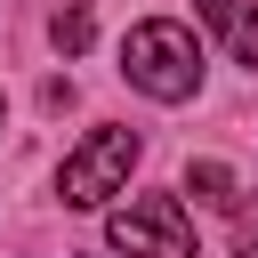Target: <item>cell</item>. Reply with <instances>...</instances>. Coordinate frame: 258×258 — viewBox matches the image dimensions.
I'll return each mask as SVG.
<instances>
[{
    "mask_svg": "<svg viewBox=\"0 0 258 258\" xmlns=\"http://www.w3.org/2000/svg\"><path fill=\"white\" fill-rule=\"evenodd\" d=\"M234 258H258V226H242V234H234Z\"/></svg>",
    "mask_w": 258,
    "mask_h": 258,
    "instance_id": "52a82bcc",
    "label": "cell"
},
{
    "mask_svg": "<svg viewBox=\"0 0 258 258\" xmlns=\"http://www.w3.org/2000/svg\"><path fill=\"white\" fill-rule=\"evenodd\" d=\"M105 242L129 250V258H194V218H185L177 194H137L129 210H113Z\"/></svg>",
    "mask_w": 258,
    "mask_h": 258,
    "instance_id": "3957f363",
    "label": "cell"
},
{
    "mask_svg": "<svg viewBox=\"0 0 258 258\" xmlns=\"http://www.w3.org/2000/svg\"><path fill=\"white\" fill-rule=\"evenodd\" d=\"M48 40H56L64 56H81V48L97 40V16H89V0H56V16H48Z\"/></svg>",
    "mask_w": 258,
    "mask_h": 258,
    "instance_id": "8992f818",
    "label": "cell"
},
{
    "mask_svg": "<svg viewBox=\"0 0 258 258\" xmlns=\"http://www.w3.org/2000/svg\"><path fill=\"white\" fill-rule=\"evenodd\" d=\"M121 73H129V89H145L153 105H185V97L202 89V40H194V24H177V16L129 24Z\"/></svg>",
    "mask_w": 258,
    "mask_h": 258,
    "instance_id": "6da1fadb",
    "label": "cell"
},
{
    "mask_svg": "<svg viewBox=\"0 0 258 258\" xmlns=\"http://www.w3.org/2000/svg\"><path fill=\"white\" fill-rule=\"evenodd\" d=\"M185 185H194V202H202V210H242V185H234V169H226V161H194V169H185Z\"/></svg>",
    "mask_w": 258,
    "mask_h": 258,
    "instance_id": "5b68a950",
    "label": "cell"
},
{
    "mask_svg": "<svg viewBox=\"0 0 258 258\" xmlns=\"http://www.w3.org/2000/svg\"><path fill=\"white\" fill-rule=\"evenodd\" d=\"M194 16L226 40L234 64H258V8H250V0H194Z\"/></svg>",
    "mask_w": 258,
    "mask_h": 258,
    "instance_id": "277c9868",
    "label": "cell"
},
{
    "mask_svg": "<svg viewBox=\"0 0 258 258\" xmlns=\"http://www.w3.org/2000/svg\"><path fill=\"white\" fill-rule=\"evenodd\" d=\"M137 129H89L73 153H64V169H56V194H64V210H97V202H113L121 185H129V169H137Z\"/></svg>",
    "mask_w": 258,
    "mask_h": 258,
    "instance_id": "7a4b0ae2",
    "label": "cell"
}]
</instances>
